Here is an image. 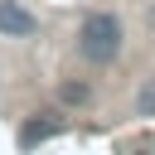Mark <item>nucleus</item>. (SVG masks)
Returning a JSON list of instances; mask_svg holds the SVG:
<instances>
[{
    "label": "nucleus",
    "mask_w": 155,
    "mask_h": 155,
    "mask_svg": "<svg viewBox=\"0 0 155 155\" xmlns=\"http://www.w3.org/2000/svg\"><path fill=\"white\" fill-rule=\"evenodd\" d=\"M34 29H39V19H34L19 0H0V34H5V39H29Z\"/></svg>",
    "instance_id": "obj_2"
},
{
    "label": "nucleus",
    "mask_w": 155,
    "mask_h": 155,
    "mask_svg": "<svg viewBox=\"0 0 155 155\" xmlns=\"http://www.w3.org/2000/svg\"><path fill=\"white\" fill-rule=\"evenodd\" d=\"M63 131V116H53V111H39V116H29L24 126H19V150H34V145H44L48 136H58Z\"/></svg>",
    "instance_id": "obj_3"
},
{
    "label": "nucleus",
    "mask_w": 155,
    "mask_h": 155,
    "mask_svg": "<svg viewBox=\"0 0 155 155\" xmlns=\"http://www.w3.org/2000/svg\"><path fill=\"white\" fill-rule=\"evenodd\" d=\"M136 111H140V116H155V82H145V87H140V97H136Z\"/></svg>",
    "instance_id": "obj_5"
},
{
    "label": "nucleus",
    "mask_w": 155,
    "mask_h": 155,
    "mask_svg": "<svg viewBox=\"0 0 155 155\" xmlns=\"http://www.w3.org/2000/svg\"><path fill=\"white\" fill-rule=\"evenodd\" d=\"M58 97H63V102H87V97H92V87H87V82H63V87H58Z\"/></svg>",
    "instance_id": "obj_4"
},
{
    "label": "nucleus",
    "mask_w": 155,
    "mask_h": 155,
    "mask_svg": "<svg viewBox=\"0 0 155 155\" xmlns=\"http://www.w3.org/2000/svg\"><path fill=\"white\" fill-rule=\"evenodd\" d=\"M121 19L116 15H107V10H97V15H87L82 19V29H78V53L87 58V63H111L116 53H121Z\"/></svg>",
    "instance_id": "obj_1"
},
{
    "label": "nucleus",
    "mask_w": 155,
    "mask_h": 155,
    "mask_svg": "<svg viewBox=\"0 0 155 155\" xmlns=\"http://www.w3.org/2000/svg\"><path fill=\"white\" fill-rule=\"evenodd\" d=\"M150 19H155V10H150Z\"/></svg>",
    "instance_id": "obj_6"
}]
</instances>
